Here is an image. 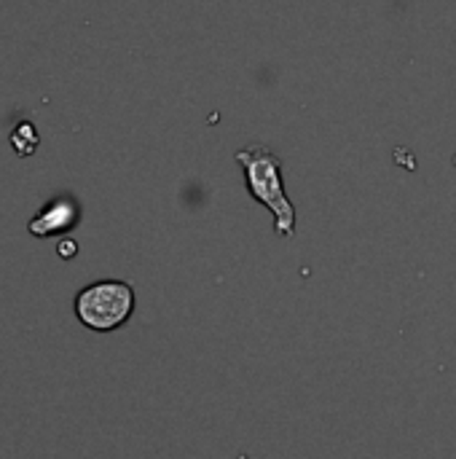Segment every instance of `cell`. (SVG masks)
Masks as SVG:
<instances>
[{"label": "cell", "instance_id": "1", "mask_svg": "<svg viewBox=\"0 0 456 459\" xmlns=\"http://www.w3.org/2000/svg\"><path fill=\"white\" fill-rule=\"evenodd\" d=\"M234 159L242 167L245 186H247L250 196L274 215V234L285 237V239L296 237L298 218H296V207L285 191L280 153L271 151L269 145L253 143V145L239 148L234 153Z\"/></svg>", "mask_w": 456, "mask_h": 459}, {"label": "cell", "instance_id": "2", "mask_svg": "<svg viewBox=\"0 0 456 459\" xmlns=\"http://www.w3.org/2000/svg\"><path fill=\"white\" fill-rule=\"evenodd\" d=\"M75 317L83 328L108 333L121 328L134 312V288L124 280H99L75 293Z\"/></svg>", "mask_w": 456, "mask_h": 459}, {"label": "cell", "instance_id": "3", "mask_svg": "<svg viewBox=\"0 0 456 459\" xmlns=\"http://www.w3.org/2000/svg\"><path fill=\"white\" fill-rule=\"evenodd\" d=\"M78 221H81L78 202L70 194H59L27 223V231L38 239H46L54 234H67L70 229L78 226Z\"/></svg>", "mask_w": 456, "mask_h": 459}, {"label": "cell", "instance_id": "4", "mask_svg": "<svg viewBox=\"0 0 456 459\" xmlns=\"http://www.w3.org/2000/svg\"><path fill=\"white\" fill-rule=\"evenodd\" d=\"M11 145L16 148L19 156H30L38 148V132L30 124H22L11 132Z\"/></svg>", "mask_w": 456, "mask_h": 459}, {"label": "cell", "instance_id": "5", "mask_svg": "<svg viewBox=\"0 0 456 459\" xmlns=\"http://www.w3.org/2000/svg\"><path fill=\"white\" fill-rule=\"evenodd\" d=\"M59 253H62V258H70V253H75V245H73V242H65V245L59 247Z\"/></svg>", "mask_w": 456, "mask_h": 459}]
</instances>
